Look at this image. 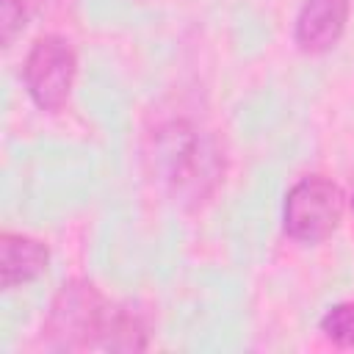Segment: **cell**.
Here are the masks:
<instances>
[{
	"mask_svg": "<svg viewBox=\"0 0 354 354\" xmlns=\"http://www.w3.org/2000/svg\"><path fill=\"white\" fill-rule=\"evenodd\" d=\"M47 266L50 249L44 246V241L19 232L0 235V285L6 290L39 279L47 271Z\"/></svg>",
	"mask_w": 354,
	"mask_h": 354,
	"instance_id": "8992f818",
	"label": "cell"
},
{
	"mask_svg": "<svg viewBox=\"0 0 354 354\" xmlns=\"http://www.w3.org/2000/svg\"><path fill=\"white\" fill-rule=\"evenodd\" d=\"M152 174L188 207L202 205L221 183L224 158L210 136L188 122L163 124L152 141Z\"/></svg>",
	"mask_w": 354,
	"mask_h": 354,
	"instance_id": "6da1fadb",
	"label": "cell"
},
{
	"mask_svg": "<svg viewBox=\"0 0 354 354\" xmlns=\"http://www.w3.org/2000/svg\"><path fill=\"white\" fill-rule=\"evenodd\" d=\"M346 213L343 188L324 177L307 174L290 185L282 202V227L299 243H321L332 238Z\"/></svg>",
	"mask_w": 354,
	"mask_h": 354,
	"instance_id": "3957f363",
	"label": "cell"
},
{
	"mask_svg": "<svg viewBox=\"0 0 354 354\" xmlns=\"http://www.w3.org/2000/svg\"><path fill=\"white\" fill-rule=\"evenodd\" d=\"M113 301L88 282V279H69L58 288L50 301L44 318V343L55 351H86L102 348L108 315Z\"/></svg>",
	"mask_w": 354,
	"mask_h": 354,
	"instance_id": "7a4b0ae2",
	"label": "cell"
},
{
	"mask_svg": "<svg viewBox=\"0 0 354 354\" xmlns=\"http://www.w3.org/2000/svg\"><path fill=\"white\" fill-rule=\"evenodd\" d=\"M351 205H354V194H351Z\"/></svg>",
	"mask_w": 354,
	"mask_h": 354,
	"instance_id": "30bf717a",
	"label": "cell"
},
{
	"mask_svg": "<svg viewBox=\"0 0 354 354\" xmlns=\"http://www.w3.org/2000/svg\"><path fill=\"white\" fill-rule=\"evenodd\" d=\"M41 0H0V41L11 47V41L28 28Z\"/></svg>",
	"mask_w": 354,
	"mask_h": 354,
	"instance_id": "ba28073f",
	"label": "cell"
},
{
	"mask_svg": "<svg viewBox=\"0 0 354 354\" xmlns=\"http://www.w3.org/2000/svg\"><path fill=\"white\" fill-rule=\"evenodd\" d=\"M77 77V55L69 39L58 33L39 36L22 64V83L36 108L55 113L69 102Z\"/></svg>",
	"mask_w": 354,
	"mask_h": 354,
	"instance_id": "277c9868",
	"label": "cell"
},
{
	"mask_svg": "<svg viewBox=\"0 0 354 354\" xmlns=\"http://www.w3.org/2000/svg\"><path fill=\"white\" fill-rule=\"evenodd\" d=\"M149 346V315L133 304L122 301L111 307L102 348L105 351H144Z\"/></svg>",
	"mask_w": 354,
	"mask_h": 354,
	"instance_id": "52a82bcc",
	"label": "cell"
},
{
	"mask_svg": "<svg viewBox=\"0 0 354 354\" xmlns=\"http://www.w3.org/2000/svg\"><path fill=\"white\" fill-rule=\"evenodd\" d=\"M348 22V0H304L293 25V39L301 53L318 55L332 50Z\"/></svg>",
	"mask_w": 354,
	"mask_h": 354,
	"instance_id": "5b68a950",
	"label": "cell"
},
{
	"mask_svg": "<svg viewBox=\"0 0 354 354\" xmlns=\"http://www.w3.org/2000/svg\"><path fill=\"white\" fill-rule=\"evenodd\" d=\"M321 332L340 348H354V301L332 304L321 318Z\"/></svg>",
	"mask_w": 354,
	"mask_h": 354,
	"instance_id": "9c48e42d",
	"label": "cell"
}]
</instances>
